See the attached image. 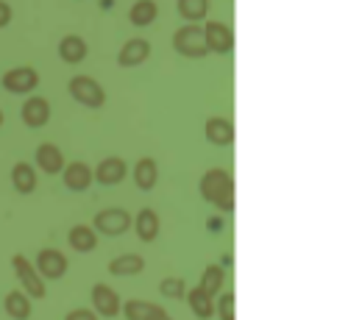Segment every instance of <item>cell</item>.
Instances as JSON below:
<instances>
[{"label": "cell", "mask_w": 362, "mask_h": 320, "mask_svg": "<svg viewBox=\"0 0 362 320\" xmlns=\"http://www.w3.org/2000/svg\"><path fill=\"white\" fill-rule=\"evenodd\" d=\"M201 198L215 203L221 212H231L234 209V179L228 170L212 167L201 176Z\"/></svg>", "instance_id": "6da1fadb"}, {"label": "cell", "mask_w": 362, "mask_h": 320, "mask_svg": "<svg viewBox=\"0 0 362 320\" xmlns=\"http://www.w3.org/2000/svg\"><path fill=\"white\" fill-rule=\"evenodd\" d=\"M173 47L187 59H204L206 56V42H204V28L198 23L181 25L173 34Z\"/></svg>", "instance_id": "7a4b0ae2"}, {"label": "cell", "mask_w": 362, "mask_h": 320, "mask_svg": "<svg viewBox=\"0 0 362 320\" xmlns=\"http://www.w3.org/2000/svg\"><path fill=\"white\" fill-rule=\"evenodd\" d=\"M67 92H70V97H76L81 106H90V109H100L106 103L103 87L90 76H73L67 84Z\"/></svg>", "instance_id": "3957f363"}, {"label": "cell", "mask_w": 362, "mask_h": 320, "mask_svg": "<svg viewBox=\"0 0 362 320\" xmlns=\"http://www.w3.org/2000/svg\"><path fill=\"white\" fill-rule=\"evenodd\" d=\"M11 268H14V273L17 278L23 281V287H25V295L28 298H45L47 290H45V281H42V275L37 273V268L25 259V256H11Z\"/></svg>", "instance_id": "277c9868"}, {"label": "cell", "mask_w": 362, "mask_h": 320, "mask_svg": "<svg viewBox=\"0 0 362 320\" xmlns=\"http://www.w3.org/2000/svg\"><path fill=\"white\" fill-rule=\"evenodd\" d=\"M204 42H206V53L226 56L228 50L234 47V31L228 28L226 23L209 20V23L204 25Z\"/></svg>", "instance_id": "5b68a950"}, {"label": "cell", "mask_w": 362, "mask_h": 320, "mask_svg": "<svg viewBox=\"0 0 362 320\" xmlns=\"http://www.w3.org/2000/svg\"><path fill=\"white\" fill-rule=\"evenodd\" d=\"M40 84V73L34 67H11L8 73H3V90L11 95H28L37 90Z\"/></svg>", "instance_id": "8992f818"}, {"label": "cell", "mask_w": 362, "mask_h": 320, "mask_svg": "<svg viewBox=\"0 0 362 320\" xmlns=\"http://www.w3.org/2000/svg\"><path fill=\"white\" fill-rule=\"evenodd\" d=\"M132 223H134L132 215H129L126 209H117V206L103 209V212L95 215V231H100V234H106V237H117V234L129 231Z\"/></svg>", "instance_id": "52a82bcc"}, {"label": "cell", "mask_w": 362, "mask_h": 320, "mask_svg": "<svg viewBox=\"0 0 362 320\" xmlns=\"http://www.w3.org/2000/svg\"><path fill=\"white\" fill-rule=\"evenodd\" d=\"M34 268L42 278H62L67 273V256L62 251H56V248H45V251L37 254V265Z\"/></svg>", "instance_id": "ba28073f"}, {"label": "cell", "mask_w": 362, "mask_h": 320, "mask_svg": "<svg viewBox=\"0 0 362 320\" xmlns=\"http://www.w3.org/2000/svg\"><path fill=\"white\" fill-rule=\"evenodd\" d=\"M92 307H95V312L103 315V318L120 315V298H117V292H115L109 284H95V287H92Z\"/></svg>", "instance_id": "9c48e42d"}, {"label": "cell", "mask_w": 362, "mask_h": 320, "mask_svg": "<svg viewBox=\"0 0 362 320\" xmlns=\"http://www.w3.org/2000/svg\"><path fill=\"white\" fill-rule=\"evenodd\" d=\"M20 117H23V123H25L28 129H42V126H47V120H50V103H47L45 97L34 95V97H28V100L23 103Z\"/></svg>", "instance_id": "30bf717a"}, {"label": "cell", "mask_w": 362, "mask_h": 320, "mask_svg": "<svg viewBox=\"0 0 362 320\" xmlns=\"http://www.w3.org/2000/svg\"><path fill=\"white\" fill-rule=\"evenodd\" d=\"M126 173H129V167H126V162L120 156H106L98 165V170L92 173V179H98V184H103V186H115V184H120L126 179Z\"/></svg>", "instance_id": "8fae6325"}, {"label": "cell", "mask_w": 362, "mask_h": 320, "mask_svg": "<svg viewBox=\"0 0 362 320\" xmlns=\"http://www.w3.org/2000/svg\"><path fill=\"white\" fill-rule=\"evenodd\" d=\"M34 159H37V165H40V170L42 173H62L64 170V156H62V148L59 145H53V142H42L40 148H37V153H34Z\"/></svg>", "instance_id": "7c38bea8"}, {"label": "cell", "mask_w": 362, "mask_h": 320, "mask_svg": "<svg viewBox=\"0 0 362 320\" xmlns=\"http://www.w3.org/2000/svg\"><path fill=\"white\" fill-rule=\"evenodd\" d=\"M62 176H64V186L73 189V192H84V189H90V184H92V170H90V165H84V162H70V165H64Z\"/></svg>", "instance_id": "4fadbf2b"}, {"label": "cell", "mask_w": 362, "mask_h": 320, "mask_svg": "<svg viewBox=\"0 0 362 320\" xmlns=\"http://www.w3.org/2000/svg\"><path fill=\"white\" fill-rule=\"evenodd\" d=\"M148 56H151V42L142 40V37H134V40H129L126 45L120 47L117 61H120V67H136V64H142Z\"/></svg>", "instance_id": "5bb4252c"}, {"label": "cell", "mask_w": 362, "mask_h": 320, "mask_svg": "<svg viewBox=\"0 0 362 320\" xmlns=\"http://www.w3.org/2000/svg\"><path fill=\"white\" fill-rule=\"evenodd\" d=\"M204 134H206V139H209L212 145L226 148V145L234 142V126H231V120H226V117H209Z\"/></svg>", "instance_id": "9a60e30c"}, {"label": "cell", "mask_w": 362, "mask_h": 320, "mask_svg": "<svg viewBox=\"0 0 362 320\" xmlns=\"http://www.w3.org/2000/svg\"><path fill=\"white\" fill-rule=\"evenodd\" d=\"M87 53H90V47L84 42V37H78V34H67V37L59 42V56H62V61H67V64L84 61Z\"/></svg>", "instance_id": "2e32d148"}, {"label": "cell", "mask_w": 362, "mask_h": 320, "mask_svg": "<svg viewBox=\"0 0 362 320\" xmlns=\"http://www.w3.org/2000/svg\"><path fill=\"white\" fill-rule=\"evenodd\" d=\"M11 184L20 195H31L37 189V167L28 162H17L11 167Z\"/></svg>", "instance_id": "e0dca14e"}, {"label": "cell", "mask_w": 362, "mask_h": 320, "mask_svg": "<svg viewBox=\"0 0 362 320\" xmlns=\"http://www.w3.org/2000/svg\"><path fill=\"white\" fill-rule=\"evenodd\" d=\"M132 226L136 229V237L142 242H153L159 237V215L151 206H145V209H139V215H136V220Z\"/></svg>", "instance_id": "ac0fdd59"}, {"label": "cell", "mask_w": 362, "mask_h": 320, "mask_svg": "<svg viewBox=\"0 0 362 320\" xmlns=\"http://www.w3.org/2000/svg\"><path fill=\"white\" fill-rule=\"evenodd\" d=\"M156 182H159V165H156L151 156H142L134 165V184L139 189L148 192V189L156 186Z\"/></svg>", "instance_id": "d6986e66"}, {"label": "cell", "mask_w": 362, "mask_h": 320, "mask_svg": "<svg viewBox=\"0 0 362 320\" xmlns=\"http://www.w3.org/2000/svg\"><path fill=\"white\" fill-rule=\"evenodd\" d=\"M67 239H70V248H73V251L90 254V251H95V245H98V231L90 229V226H84V223H78V226L70 229Z\"/></svg>", "instance_id": "ffe728a7"}, {"label": "cell", "mask_w": 362, "mask_h": 320, "mask_svg": "<svg viewBox=\"0 0 362 320\" xmlns=\"http://www.w3.org/2000/svg\"><path fill=\"white\" fill-rule=\"evenodd\" d=\"M145 268V259L139 254H120L109 262V273L112 275H139Z\"/></svg>", "instance_id": "44dd1931"}, {"label": "cell", "mask_w": 362, "mask_h": 320, "mask_svg": "<svg viewBox=\"0 0 362 320\" xmlns=\"http://www.w3.org/2000/svg\"><path fill=\"white\" fill-rule=\"evenodd\" d=\"M6 315L11 320H28L31 318V298L20 290H11L6 295Z\"/></svg>", "instance_id": "7402d4cb"}, {"label": "cell", "mask_w": 362, "mask_h": 320, "mask_svg": "<svg viewBox=\"0 0 362 320\" xmlns=\"http://www.w3.org/2000/svg\"><path fill=\"white\" fill-rule=\"evenodd\" d=\"M187 301H189V309H192V315H198L201 320H209L215 315V298L209 295V292H204L201 287H195L189 295H184Z\"/></svg>", "instance_id": "603a6c76"}, {"label": "cell", "mask_w": 362, "mask_h": 320, "mask_svg": "<svg viewBox=\"0 0 362 320\" xmlns=\"http://www.w3.org/2000/svg\"><path fill=\"white\" fill-rule=\"evenodd\" d=\"M156 14H159L156 0H136L134 6L129 8V20H132V25H136V28L151 25L156 20Z\"/></svg>", "instance_id": "cb8c5ba5"}, {"label": "cell", "mask_w": 362, "mask_h": 320, "mask_svg": "<svg viewBox=\"0 0 362 320\" xmlns=\"http://www.w3.org/2000/svg\"><path fill=\"white\" fill-rule=\"evenodd\" d=\"M223 281H226V275H223V268H221V265H209V268L204 271V275H201V284H198V287L215 298V295L223 290Z\"/></svg>", "instance_id": "d4e9b609"}, {"label": "cell", "mask_w": 362, "mask_h": 320, "mask_svg": "<svg viewBox=\"0 0 362 320\" xmlns=\"http://www.w3.org/2000/svg\"><path fill=\"white\" fill-rule=\"evenodd\" d=\"M179 14L187 23H198L206 17V8H209V0H179Z\"/></svg>", "instance_id": "484cf974"}, {"label": "cell", "mask_w": 362, "mask_h": 320, "mask_svg": "<svg viewBox=\"0 0 362 320\" xmlns=\"http://www.w3.org/2000/svg\"><path fill=\"white\" fill-rule=\"evenodd\" d=\"M120 309H123L126 320H145L159 309V304H151V301H139V298H134V301H129V304L120 307Z\"/></svg>", "instance_id": "4316f807"}, {"label": "cell", "mask_w": 362, "mask_h": 320, "mask_svg": "<svg viewBox=\"0 0 362 320\" xmlns=\"http://www.w3.org/2000/svg\"><path fill=\"white\" fill-rule=\"evenodd\" d=\"M159 292H162L165 298H170V301H179V298L187 295V284H184L181 275H168V278H162Z\"/></svg>", "instance_id": "83f0119b"}, {"label": "cell", "mask_w": 362, "mask_h": 320, "mask_svg": "<svg viewBox=\"0 0 362 320\" xmlns=\"http://www.w3.org/2000/svg\"><path fill=\"white\" fill-rule=\"evenodd\" d=\"M215 312H218L221 320H234V292H223V295H221Z\"/></svg>", "instance_id": "f1b7e54d"}, {"label": "cell", "mask_w": 362, "mask_h": 320, "mask_svg": "<svg viewBox=\"0 0 362 320\" xmlns=\"http://www.w3.org/2000/svg\"><path fill=\"white\" fill-rule=\"evenodd\" d=\"M64 320H98V315H95L92 309H84V307H81V309L67 312V318H64Z\"/></svg>", "instance_id": "f546056e"}, {"label": "cell", "mask_w": 362, "mask_h": 320, "mask_svg": "<svg viewBox=\"0 0 362 320\" xmlns=\"http://www.w3.org/2000/svg\"><path fill=\"white\" fill-rule=\"evenodd\" d=\"M11 23V6L6 0H0V28H6Z\"/></svg>", "instance_id": "4dcf8cb0"}, {"label": "cell", "mask_w": 362, "mask_h": 320, "mask_svg": "<svg viewBox=\"0 0 362 320\" xmlns=\"http://www.w3.org/2000/svg\"><path fill=\"white\" fill-rule=\"evenodd\" d=\"M145 320H173V318H170V315H168V312H165V309L159 307V309H156V312H153L151 318H145Z\"/></svg>", "instance_id": "1f68e13d"}, {"label": "cell", "mask_w": 362, "mask_h": 320, "mask_svg": "<svg viewBox=\"0 0 362 320\" xmlns=\"http://www.w3.org/2000/svg\"><path fill=\"white\" fill-rule=\"evenodd\" d=\"M0 126H3V112H0Z\"/></svg>", "instance_id": "d6a6232c"}]
</instances>
